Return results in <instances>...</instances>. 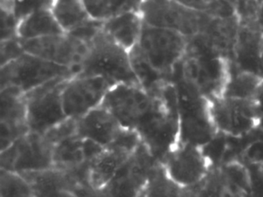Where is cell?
<instances>
[{
	"mask_svg": "<svg viewBox=\"0 0 263 197\" xmlns=\"http://www.w3.org/2000/svg\"><path fill=\"white\" fill-rule=\"evenodd\" d=\"M155 101L136 131L151 153L162 162L180 140L178 93L173 81L154 93Z\"/></svg>",
	"mask_w": 263,
	"mask_h": 197,
	"instance_id": "obj_1",
	"label": "cell"
},
{
	"mask_svg": "<svg viewBox=\"0 0 263 197\" xmlns=\"http://www.w3.org/2000/svg\"><path fill=\"white\" fill-rule=\"evenodd\" d=\"M76 75L103 77L114 85H140L132 68L128 50L117 44L102 30L89 44L88 50Z\"/></svg>",
	"mask_w": 263,
	"mask_h": 197,
	"instance_id": "obj_2",
	"label": "cell"
},
{
	"mask_svg": "<svg viewBox=\"0 0 263 197\" xmlns=\"http://www.w3.org/2000/svg\"><path fill=\"white\" fill-rule=\"evenodd\" d=\"M187 41L189 38L178 32L144 22L137 45L150 65L172 81L175 68L185 53Z\"/></svg>",
	"mask_w": 263,
	"mask_h": 197,
	"instance_id": "obj_3",
	"label": "cell"
},
{
	"mask_svg": "<svg viewBox=\"0 0 263 197\" xmlns=\"http://www.w3.org/2000/svg\"><path fill=\"white\" fill-rule=\"evenodd\" d=\"M0 71V89L13 86L25 93L55 78L76 75L70 67L27 52L17 59L1 66Z\"/></svg>",
	"mask_w": 263,
	"mask_h": 197,
	"instance_id": "obj_4",
	"label": "cell"
},
{
	"mask_svg": "<svg viewBox=\"0 0 263 197\" xmlns=\"http://www.w3.org/2000/svg\"><path fill=\"white\" fill-rule=\"evenodd\" d=\"M139 12L145 24L174 30L187 38L198 34L211 17L175 0H143Z\"/></svg>",
	"mask_w": 263,
	"mask_h": 197,
	"instance_id": "obj_5",
	"label": "cell"
},
{
	"mask_svg": "<svg viewBox=\"0 0 263 197\" xmlns=\"http://www.w3.org/2000/svg\"><path fill=\"white\" fill-rule=\"evenodd\" d=\"M71 77L73 76L55 78L26 92L27 123L30 131L45 133L67 118L63 107L62 92Z\"/></svg>",
	"mask_w": 263,
	"mask_h": 197,
	"instance_id": "obj_6",
	"label": "cell"
},
{
	"mask_svg": "<svg viewBox=\"0 0 263 197\" xmlns=\"http://www.w3.org/2000/svg\"><path fill=\"white\" fill-rule=\"evenodd\" d=\"M53 151L42 134L30 131L1 151L0 169L21 172L52 167Z\"/></svg>",
	"mask_w": 263,
	"mask_h": 197,
	"instance_id": "obj_7",
	"label": "cell"
},
{
	"mask_svg": "<svg viewBox=\"0 0 263 197\" xmlns=\"http://www.w3.org/2000/svg\"><path fill=\"white\" fill-rule=\"evenodd\" d=\"M154 101L155 95L141 86L118 84L108 91L101 105L116 117L122 127L136 131Z\"/></svg>",
	"mask_w": 263,
	"mask_h": 197,
	"instance_id": "obj_8",
	"label": "cell"
},
{
	"mask_svg": "<svg viewBox=\"0 0 263 197\" xmlns=\"http://www.w3.org/2000/svg\"><path fill=\"white\" fill-rule=\"evenodd\" d=\"M114 84L101 76L74 75L66 83L62 92L64 112L68 118L79 119L102 104Z\"/></svg>",
	"mask_w": 263,
	"mask_h": 197,
	"instance_id": "obj_9",
	"label": "cell"
},
{
	"mask_svg": "<svg viewBox=\"0 0 263 197\" xmlns=\"http://www.w3.org/2000/svg\"><path fill=\"white\" fill-rule=\"evenodd\" d=\"M21 41L27 53L70 67L76 75L88 50V44L67 33Z\"/></svg>",
	"mask_w": 263,
	"mask_h": 197,
	"instance_id": "obj_10",
	"label": "cell"
},
{
	"mask_svg": "<svg viewBox=\"0 0 263 197\" xmlns=\"http://www.w3.org/2000/svg\"><path fill=\"white\" fill-rule=\"evenodd\" d=\"M158 161L141 141L100 196H141L151 171Z\"/></svg>",
	"mask_w": 263,
	"mask_h": 197,
	"instance_id": "obj_11",
	"label": "cell"
},
{
	"mask_svg": "<svg viewBox=\"0 0 263 197\" xmlns=\"http://www.w3.org/2000/svg\"><path fill=\"white\" fill-rule=\"evenodd\" d=\"M210 113L217 130L241 136L258 126L259 115L253 100L220 96L209 99Z\"/></svg>",
	"mask_w": 263,
	"mask_h": 197,
	"instance_id": "obj_12",
	"label": "cell"
},
{
	"mask_svg": "<svg viewBox=\"0 0 263 197\" xmlns=\"http://www.w3.org/2000/svg\"><path fill=\"white\" fill-rule=\"evenodd\" d=\"M27 180L34 196H97L85 186L77 170L52 167L19 172Z\"/></svg>",
	"mask_w": 263,
	"mask_h": 197,
	"instance_id": "obj_13",
	"label": "cell"
},
{
	"mask_svg": "<svg viewBox=\"0 0 263 197\" xmlns=\"http://www.w3.org/2000/svg\"><path fill=\"white\" fill-rule=\"evenodd\" d=\"M161 163L169 176L184 189L193 187L209 174V162L199 146L179 141Z\"/></svg>",
	"mask_w": 263,
	"mask_h": 197,
	"instance_id": "obj_14",
	"label": "cell"
},
{
	"mask_svg": "<svg viewBox=\"0 0 263 197\" xmlns=\"http://www.w3.org/2000/svg\"><path fill=\"white\" fill-rule=\"evenodd\" d=\"M1 150L30 132L25 92L13 86L0 89Z\"/></svg>",
	"mask_w": 263,
	"mask_h": 197,
	"instance_id": "obj_15",
	"label": "cell"
},
{
	"mask_svg": "<svg viewBox=\"0 0 263 197\" xmlns=\"http://www.w3.org/2000/svg\"><path fill=\"white\" fill-rule=\"evenodd\" d=\"M239 30L236 15L229 17L211 16L198 34L192 37L211 53L232 61Z\"/></svg>",
	"mask_w": 263,
	"mask_h": 197,
	"instance_id": "obj_16",
	"label": "cell"
},
{
	"mask_svg": "<svg viewBox=\"0 0 263 197\" xmlns=\"http://www.w3.org/2000/svg\"><path fill=\"white\" fill-rule=\"evenodd\" d=\"M262 49L261 29L257 26L239 24L238 38L230 64L239 70L260 75Z\"/></svg>",
	"mask_w": 263,
	"mask_h": 197,
	"instance_id": "obj_17",
	"label": "cell"
},
{
	"mask_svg": "<svg viewBox=\"0 0 263 197\" xmlns=\"http://www.w3.org/2000/svg\"><path fill=\"white\" fill-rule=\"evenodd\" d=\"M122 126L116 117L103 105L78 119V134L106 147L112 142Z\"/></svg>",
	"mask_w": 263,
	"mask_h": 197,
	"instance_id": "obj_18",
	"label": "cell"
},
{
	"mask_svg": "<svg viewBox=\"0 0 263 197\" xmlns=\"http://www.w3.org/2000/svg\"><path fill=\"white\" fill-rule=\"evenodd\" d=\"M132 153L114 147H105L87 164V183L97 193L110 183L120 168L128 159Z\"/></svg>",
	"mask_w": 263,
	"mask_h": 197,
	"instance_id": "obj_19",
	"label": "cell"
},
{
	"mask_svg": "<svg viewBox=\"0 0 263 197\" xmlns=\"http://www.w3.org/2000/svg\"><path fill=\"white\" fill-rule=\"evenodd\" d=\"M143 26L139 11L126 12L104 21L102 31L129 51L138 44Z\"/></svg>",
	"mask_w": 263,
	"mask_h": 197,
	"instance_id": "obj_20",
	"label": "cell"
},
{
	"mask_svg": "<svg viewBox=\"0 0 263 197\" xmlns=\"http://www.w3.org/2000/svg\"><path fill=\"white\" fill-rule=\"evenodd\" d=\"M87 163L84 152V138L78 133L62 140L53 147V167L75 171Z\"/></svg>",
	"mask_w": 263,
	"mask_h": 197,
	"instance_id": "obj_21",
	"label": "cell"
},
{
	"mask_svg": "<svg viewBox=\"0 0 263 197\" xmlns=\"http://www.w3.org/2000/svg\"><path fill=\"white\" fill-rule=\"evenodd\" d=\"M64 33L51 10H41L19 21L17 36L22 41Z\"/></svg>",
	"mask_w": 263,
	"mask_h": 197,
	"instance_id": "obj_22",
	"label": "cell"
},
{
	"mask_svg": "<svg viewBox=\"0 0 263 197\" xmlns=\"http://www.w3.org/2000/svg\"><path fill=\"white\" fill-rule=\"evenodd\" d=\"M51 11L64 33H70L92 19L83 0H54Z\"/></svg>",
	"mask_w": 263,
	"mask_h": 197,
	"instance_id": "obj_23",
	"label": "cell"
},
{
	"mask_svg": "<svg viewBox=\"0 0 263 197\" xmlns=\"http://www.w3.org/2000/svg\"><path fill=\"white\" fill-rule=\"evenodd\" d=\"M232 67L235 70L232 71L230 68L229 78L221 96L253 100L262 83V77L253 72Z\"/></svg>",
	"mask_w": 263,
	"mask_h": 197,
	"instance_id": "obj_24",
	"label": "cell"
},
{
	"mask_svg": "<svg viewBox=\"0 0 263 197\" xmlns=\"http://www.w3.org/2000/svg\"><path fill=\"white\" fill-rule=\"evenodd\" d=\"M185 189L175 183L167 174L164 164L158 161L152 168L141 196H181Z\"/></svg>",
	"mask_w": 263,
	"mask_h": 197,
	"instance_id": "obj_25",
	"label": "cell"
},
{
	"mask_svg": "<svg viewBox=\"0 0 263 197\" xmlns=\"http://www.w3.org/2000/svg\"><path fill=\"white\" fill-rule=\"evenodd\" d=\"M130 63L140 85L150 94L158 92L166 83L169 82L149 64L138 45L129 50Z\"/></svg>",
	"mask_w": 263,
	"mask_h": 197,
	"instance_id": "obj_26",
	"label": "cell"
},
{
	"mask_svg": "<svg viewBox=\"0 0 263 197\" xmlns=\"http://www.w3.org/2000/svg\"><path fill=\"white\" fill-rule=\"evenodd\" d=\"M89 14L97 21H105L117 15L139 11L143 0H83Z\"/></svg>",
	"mask_w": 263,
	"mask_h": 197,
	"instance_id": "obj_27",
	"label": "cell"
},
{
	"mask_svg": "<svg viewBox=\"0 0 263 197\" xmlns=\"http://www.w3.org/2000/svg\"><path fill=\"white\" fill-rule=\"evenodd\" d=\"M0 195L1 196H34L31 186L21 173L4 169H0Z\"/></svg>",
	"mask_w": 263,
	"mask_h": 197,
	"instance_id": "obj_28",
	"label": "cell"
},
{
	"mask_svg": "<svg viewBox=\"0 0 263 197\" xmlns=\"http://www.w3.org/2000/svg\"><path fill=\"white\" fill-rule=\"evenodd\" d=\"M192 10L214 17L235 16V9L230 0H175Z\"/></svg>",
	"mask_w": 263,
	"mask_h": 197,
	"instance_id": "obj_29",
	"label": "cell"
},
{
	"mask_svg": "<svg viewBox=\"0 0 263 197\" xmlns=\"http://www.w3.org/2000/svg\"><path fill=\"white\" fill-rule=\"evenodd\" d=\"M54 0H13L12 13L18 21L41 10H51Z\"/></svg>",
	"mask_w": 263,
	"mask_h": 197,
	"instance_id": "obj_30",
	"label": "cell"
},
{
	"mask_svg": "<svg viewBox=\"0 0 263 197\" xmlns=\"http://www.w3.org/2000/svg\"><path fill=\"white\" fill-rule=\"evenodd\" d=\"M77 133H78V119L67 117L42 135H44L45 139L54 147L55 145L58 144L60 141Z\"/></svg>",
	"mask_w": 263,
	"mask_h": 197,
	"instance_id": "obj_31",
	"label": "cell"
},
{
	"mask_svg": "<svg viewBox=\"0 0 263 197\" xmlns=\"http://www.w3.org/2000/svg\"><path fill=\"white\" fill-rule=\"evenodd\" d=\"M1 66L14 61L25 53L19 38L1 41Z\"/></svg>",
	"mask_w": 263,
	"mask_h": 197,
	"instance_id": "obj_32",
	"label": "cell"
},
{
	"mask_svg": "<svg viewBox=\"0 0 263 197\" xmlns=\"http://www.w3.org/2000/svg\"><path fill=\"white\" fill-rule=\"evenodd\" d=\"M1 19H2L1 41L18 38L17 29L19 21L14 14L12 12L1 10Z\"/></svg>",
	"mask_w": 263,
	"mask_h": 197,
	"instance_id": "obj_33",
	"label": "cell"
},
{
	"mask_svg": "<svg viewBox=\"0 0 263 197\" xmlns=\"http://www.w3.org/2000/svg\"><path fill=\"white\" fill-rule=\"evenodd\" d=\"M255 107L260 117H263V81L253 99Z\"/></svg>",
	"mask_w": 263,
	"mask_h": 197,
	"instance_id": "obj_34",
	"label": "cell"
},
{
	"mask_svg": "<svg viewBox=\"0 0 263 197\" xmlns=\"http://www.w3.org/2000/svg\"><path fill=\"white\" fill-rule=\"evenodd\" d=\"M258 25L261 30H263V0L260 4L259 13H258Z\"/></svg>",
	"mask_w": 263,
	"mask_h": 197,
	"instance_id": "obj_35",
	"label": "cell"
},
{
	"mask_svg": "<svg viewBox=\"0 0 263 197\" xmlns=\"http://www.w3.org/2000/svg\"><path fill=\"white\" fill-rule=\"evenodd\" d=\"M259 1L260 4H261V3L262 2V0H258Z\"/></svg>",
	"mask_w": 263,
	"mask_h": 197,
	"instance_id": "obj_36",
	"label": "cell"
},
{
	"mask_svg": "<svg viewBox=\"0 0 263 197\" xmlns=\"http://www.w3.org/2000/svg\"><path fill=\"white\" fill-rule=\"evenodd\" d=\"M262 33H263V30H262Z\"/></svg>",
	"mask_w": 263,
	"mask_h": 197,
	"instance_id": "obj_37",
	"label": "cell"
}]
</instances>
